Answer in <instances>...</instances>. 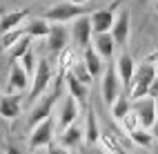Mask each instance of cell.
I'll return each instance as SVG.
<instances>
[{"instance_id":"6da1fadb","label":"cell","mask_w":158,"mask_h":154,"mask_svg":"<svg viewBox=\"0 0 158 154\" xmlns=\"http://www.w3.org/2000/svg\"><path fill=\"white\" fill-rule=\"evenodd\" d=\"M156 76H158L156 65L154 63H147V60H145L138 69H136V76L131 80V85L125 89V92H127V96L131 98V103L140 101V98H145L147 94H149V87H152V83L156 80Z\"/></svg>"},{"instance_id":"7a4b0ae2","label":"cell","mask_w":158,"mask_h":154,"mask_svg":"<svg viewBox=\"0 0 158 154\" xmlns=\"http://www.w3.org/2000/svg\"><path fill=\"white\" fill-rule=\"evenodd\" d=\"M49 83H51V63H49V58H40L36 76L31 78V89H29V96H27V105L34 107L36 103L45 96V89L49 87Z\"/></svg>"},{"instance_id":"3957f363","label":"cell","mask_w":158,"mask_h":154,"mask_svg":"<svg viewBox=\"0 0 158 154\" xmlns=\"http://www.w3.org/2000/svg\"><path fill=\"white\" fill-rule=\"evenodd\" d=\"M89 9L87 7H78V5H71V2H60V5H54L51 9H47L45 11V20L47 23H67V20H78L82 16H87Z\"/></svg>"},{"instance_id":"277c9868","label":"cell","mask_w":158,"mask_h":154,"mask_svg":"<svg viewBox=\"0 0 158 154\" xmlns=\"http://www.w3.org/2000/svg\"><path fill=\"white\" fill-rule=\"evenodd\" d=\"M56 96H58V89L49 92V94H45L43 98H40L34 107H31V114L27 118V127L34 132L40 123H45L47 118H51V109H54V103H56Z\"/></svg>"},{"instance_id":"5b68a950","label":"cell","mask_w":158,"mask_h":154,"mask_svg":"<svg viewBox=\"0 0 158 154\" xmlns=\"http://www.w3.org/2000/svg\"><path fill=\"white\" fill-rule=\"evenodd\" d=\"M120 85L123 83H120V76H118V71H116V67H107L105 74H102V98L109 107L120 98V94H123Z\"/></svg>"},{"instance_id":"8992f818","label":"cell","mask_w":158,"mask_h":154,"mask_svg":"<svg viewBox=\"0 0 158 154\" xmlns=\"http://www.w3.org/2000/svg\"><path fill=\"white\" fill-rule=\"evenodd\" d=\"M134 112L138 114L143 130H152V127L156 125L158 114H156V101H154V98L145 96V98H140V101H136V103H134Z\"/></svg>"},{"instance_id":"52a82bcc","label":"cell","mask_w":158,"mask_h":154,"mask_svg":"<svg viewBox=\"0 0 158 154\" xmlns=\"http://www.w3.org/2000/svg\"><path fill=\"white\" fill-rule=\"evenodd\" d=\"M67 40H69V32H67V27H65V25H60V23L51 25V34L47 36V47H49V51H51V54H54L56 58L69 47V45H67Z\"/></svg>"},{"instance_id":"ba28073f","label":"cell","mask_w":158,"mask_h":154,"mask_svg":"<svg viewBox=\"0 0 158 154\" xmlns=\"http://www.w3.org/2000/svg\"><path fill=\"white\" fill-rule=\"evenodd\" d=\"M91 34H94V27H91V16H82L78 20H73V27H71V36H73V43L78 47L87 49L91 43Z\"/></svg>"},{"instance_id":"9c48e42d","label":"cell","mask_w":158,"mask_h":154,"mask_svg":"<svg viewBox=\"0 0 158 154\" xmlns=\"http://www.w3.org/2000/svg\"><path fill=\"white\" fill-rule=\"evenodd\" d=\"M51 139H54V118H47L29 134V148L38 150L43 145H51Z\"/></svg>"},{"instance_id":"30bf717a","label":"cell","mask_w":158,"mask_h":154,"mask_svg":"<svg viewBox=\"0 0 158 154\" xmlns=\"http://www.w3.org/2000/svg\"><path fill=\"white\" fill-rule=\"evenodd\" d=\"M78 112H80V105L73 96H65L62 101V107H60V118H58V127L65 132L67 127L76 125V118H78Z\"/></svg>"},{"instance_id":"8fae6325","label":"cell","mask_w":158,"mask_h":154,"mask_svg":"<svg viewBox=\"0 0 158 154\" xmlns=\"http://www.w3.org/2000/svg\"><path fill=\"white\" fill-rule=\"evenodd\" d=\"M114 9H98L91 14V27H94V36L98 34H111L114 29Z\"/></svg>"},{"instance_id":"7c38bea8","label":"cell","mask_w":158,"mask_h":154,"mask_svg":"<svg viewBox=\"0 0 158 154\" xmlns=\"http://www.w3.org/2000/svg\"><path fill=\"white\" fill-rule=\"evenodd\" d=\"M129 25H131L129 9H123L118 14V18H116V23H114V29H111L116 47H125V43H127V38H129Z\"/></svg>"},{"instance_id":"4fadbf2b","label":"cell","mask_w":158,"mask_h":154,"mask_svg":"<svg viewBox=\"0 0 158 154\" xmlns=\"http://www.w3.org/2000/svg\"><path fill=\"white\" fill-rule=\"evenodd\" d=\"M25 89H31L29 74L23 69V65H11V74H9V92H11V94H23Z\"/></svg>"},{"instance_id":"5bb4252c","label":"cell","mask_w":158,"mask_h":154,"mask_svg":"<svg viewBox=\"0 0 158 154\" xmlns=\"http://www.w3.org/2000/svg\"><path fill=\"white\" fill-rule=\"evenodd\" d=\"M116 71H118V76H120V83L125 85V89H127L131 85L134 76H136V63H134V58L129 54H120L118 60H116Z\"/></svg>"},{"instance_id":"9a60e30c","label":"cell","mask_w":158,"mask_h":154,"mask_svg":"<svg viewBox=\"0 0 158 154\" xmlns=\"http://www.w3.org/2000/svg\"><path fill=\"white\" fill-rule=\"evenodd\" d=\"M23 94H5L0 96V116L14 121L20 114V107H23Z\"/></svg>"},{"instance_id":"2e32d148","label":"cell","mask_w":158,"mask_h":154,"mask_svg":"<svg viewBox=\"0 0 158 154\" xmlns=\"http://www.w3.org/2000/svg\"><path fill=\"white\" fill-rule=\"evenodd\" d=\"M82 65L87 67V71L91 74V78H98L100 74H105V67H102V58L100 54L94 47L82 49Z\"/></svg>"},{"instance_id":"e0dca14e","label":"cell","mask_w":158,"mask_h":154,"mask_svg":"<svg viewBox=\"0 0 158 154\" xmlns=\"http://www.w3.org/2000/svg\"><path fill=\"white\" fill-rule=\"evenodd\" d=\"M65 80H67V89H69V96H73L78 101V105L80 107H87V98H89V87L87 85H82L80 80L76 78L69 71V74L65 76Z\"/></svg>"},{"instance_id":"ac0fdd59","label":"cell","mask_w":158,"mask_h":154,"mask_svg":"<svg viewBox=\"0 0 158 154\" xmlns=\"http://www.w3.org/2000/svg\"><path fill=\"white\" fill-rule=\"evenodd\" d=\"M29 16V9H18V11H9L0 18V36L7 32H14V29L23 27V20Z\"/></svg>"},{"instance_id":"d6986e66","label":"cell","mask_w":158,"mask_h":154,"mask_svg":"<svg viewBox=\"0 0 158 154\" xmlns=\"http://www.w3.org/2000/svg\"><path fill=\"white\" fill-rule=\"evenodd\" d=\"M94 49L100 54V58H111L114 56V49H116V40L111 34H98L94 36Z\"/></svg>"},{"instance_id":"ffe728a7","label":"cell","mask_w":158,"mask_h":154,"mask_svg":"<svg viewBox=\"0 0 158 154\" xmlns=\"http://www.w3.org/2000/svg\"><path fill=\"white\" fill-rule=\"evenodd\" d=\"M56 60H58V80H65V76L73 69V65H76V63H73V60H76V51H73V47H67Z\"/></svg>"},{"instance_id":"44dd1931","label":"cell","mask_w":158,"mask_h":154,"mask_svg":"<svg viewBox=\"0 0 158 154\" xmlns=\"http://www.w3.org/2000/svg\"><path fill=\"white\" fill-rule=\"evenodd\" d=\"M80 141H85V130H80L78 125H71L65 132H60V143H62V148H67V150L80 145Z\"/></svg>"},{"instance_id":"7402d4cb","label":"cell","mask_w":158,"mask_h":154,"mask_svg":"<svg viewBox=\"0 0 158 154\" xmlns=\"http://www.w3.org/2000/svg\"><path fill=\"white\" fill-rule=\"evenodd\" d=\"M131 109H134V103H131V98L127 96V92H123L120 98L111 105V116H114L116 121H120V123H123V118L127 116Z\"/></svg>"},{"instance_id":"603a6c76","label":"cell","mask_w":158,"mask_h":154,"mask_svg":"<svg viewBox=\"0 0 158 154\" xmlns=\"http://www.w3.org/2000/svg\"><path fill=\"white\" fill-rule=\"evenodd\" d=\"M25 36H27V27H25V25L18 27V29H14V32L2 34V36H0V51H2V49H9V51H11Z\"/></svg>"},{"instance_id":"cb8c5ba5","label":"cell","mask_w":158,"mask_h":154,"mask_svg":"<svg viewBox=\"0 0 158 154\" xmlns=\"http://www.w3.org/2000/svg\"><path fill=\"white\" fill-rule=\"evenodd\" d=\"M85 141L89 145H94L96 141H100V132H98V123H96V114L94 107H87V127H85Z\"/></svg>"},{"instance_id":"d4e9b609","label":"cell","mask_w":158,"mask_h":154,"mask_svg":"<svg viewBox=\"0 0 158 154\" xmlns=\"http://www.w3.org/2000/svg\"><path fill=\"white\" fill-rule=\"evenodd\" d=\"M25 27H27V36H31V38L34 36L40 38V36H49L51 34V25L45 18H36V20H31L29 25H25Z\"/></svg>"},{"instance_id":"484cf974","label":"cell","mask_w":158,"mask_h":154,"mask_svg":"<svg viewBox=\"0 0 158 154\" xmlns=\"http://www.w3.org/2000/svg\"><path fill=\"white\" fill-rule=\"evenodd\" d=\"M29 49H31V36H25L11 51H9V60H11V65H18V60H23Z\"/></svg>"},{"instance_id":"4316f807","label":"cell","mask_w":158,"mask_h":154,"mask_svg":"<svg viewBox=\"0 0 158 154\" xmlns=\"http://www.w3.org/2000/svg\"><path fill=\"white\" fill-rule=\"evenodd\" d=\"M129 139H131L134 145H138V148H152V143L156 141L152 132H149V130H143V127L136 130V132H131Z\"/></svg>"},{"instance_id":"83f0119b","label":"cell","mask_w":158,"mask_h":154,"mask_svg":"<svg viewBox=\"0 0 158 154\" xmlns=\"http://www.w3.org/2000/svg\"><path fill=\"white\" fill-rule=\"evenodd\" d=\"M100 145L105 148V152H107V154H114V152L123 150L120 141L116 139V136L111 134V132H100Z\"/></svg>"},{"instance_id":"f1b7e54d","label":"cell","mask_w":158,"mask_h":154,"mask_svg":"<svg viewBox=\"0 0 158 154\" xmlns=\"http://www.w3.org/2000/svg\"><path fill=\"white\" fill-rule=\"evenodd\" d=\"M143 125H140V118H138V114L131 109L127 116L123 118V130L127 132V134H131V132H136V130H140Z\"/></svg>"},{"instance_id":"f546056e","label":"cell","mask_w":158,"mask_h":154,"mask_svg":"<svg viewBox=\"0 0 158 154\" xmlns=\"http://www.w3.org/2000/svg\"><path fill=\"white\" fill-rule=\"evenodd\" d=\"M20 65H23V69L29 74V78L31 76H36V69H38V65H36V56H34V49H29L27 54H25V58L20 60Z\"/></svg>"},{"instance_id":"4dcf8cb0","label":"cell","mask_w":158,"mask_h":154,"mask_svg":"<svg viewBox=\"0 0 158 154\" xmlns=\"http://www.w3.org/2000/svg\"><path fill=\"white\" fill-rule=\"evenodd\" d=\"M71 74L76 76V78L80 80V83H82V85H87V87L91 85V80H94V78H91V74L87 71V67L82 65V63H76V65H73V69H71Z\"/></svg>"},{"instance_id":"1f68e13d","label":"cell","mask_w":158,"mask_h":154,"mask_svg":"<svg viewBox=\"0 0 158 154\" xmlns=\"http://www.w3.org/2000/svg\"><path fill=\"white\" fill-rule=\"evenodd\" d=\"M47 154H71V152H69L67 148H62V145H54V143H51Z\"/></svg>"},{"instance_id":"d6a6232c","label":"cell","mask_w":158,"mask_h":154,"mask_svg":"<svg viewBox=\"0 0 158 154\" xmlns=\"http://www.w3.org/2000/svg\"><path fill=\"white\" fill-rule=\"evenodd\" d=\"M149 98H158V76H156V80L152 83V87H149V94H147Z\"/></svg>"},{"instance_id":"836d02e7","label":"cell","mask_w":158,"mask_h":154,"mask_svg":"<svg viewBox=\"0 0 158 154\" xmlns=\"http://www.w3.org/2000/svg\"><path fill=\"white\" fill-rule=\"evenodd\" d=\"M67 2H71V5H78V7H87V2H89V0H67Z\"/></svg>"},{"instance_id":"e575fe53","label":"cell","mask_w":158,"mask_h":154,"mask_svg":"<svg viewBox=\"0 0 158 154\" xmlns=\"http://www.w3.org/2000/svg\"><path fill=\"white\" fill-rule=\"evenodd\" d=\"M5 154H23V152H20V150H18V148H14V145H9V148H7V152H5Z\"/></svg>"},{"instance_id":"d590c367","label":"cell","mask_w":158,"mask_h":154,"mask_svg":"<svg viewBox=\"0 0 158 154\" xmlns=\"http://www.w3.org/2000/svg\"><path fill=\"white\" fill-rule=\"evenodd\" d=\"M149 132H152V134H154V139L158 141V121H156V125H154V127H152Z\"/></svg>"},{"instance_id":"8d00e7d4","label":"cell","mask_w":158,"mask_h":154,"mask_svg":"<svg viewBox=\"0 0 158 154\" xmlns=\"http://www.w3.org/2000/svg\"><path fill=\"white\" fill-rule=\"evenodd\" d=\"M114 154H129L127 150H118V152H114Z\"/></svg>"},{"instance_id":"74e56055","label":"cell","mask_w":158,"mask_h":154,"mask_svg":"<svg viewBox=\"0 0 158 154\" xmlns=\"http://www.w3.org/2000/svg\"><path fill=\"white\" fill-rule=\"evenodd\" d=\"M154 101H156V114H158V98H154Z\"/></svg>"},{"instance_id":"f35d334b","label":"cell","mask_w":158,"mask_h":154,"mask_svg":"<svg viewBox=\"0 0 158 154\" xmlns=\"http://www.w3.org/2000/svg\"><path fill=\"white\" fill-rule=\"evenodd\" d=\"M156 9H158V2H156Z\"/></svg>"},{"instance_id":"ab89813d","label":"cell","mask_w":158,"mask_h":154,"mask_svg":"<svg viewBox=\"0 0 158 154\" xmlns=\"http://www.w3.org/2000/svg\"><path fill=\"white\" fill-rule=\"evenodd\" d=\"M0 154H2V152H0Z\"/></svg>"}]
</instances>
